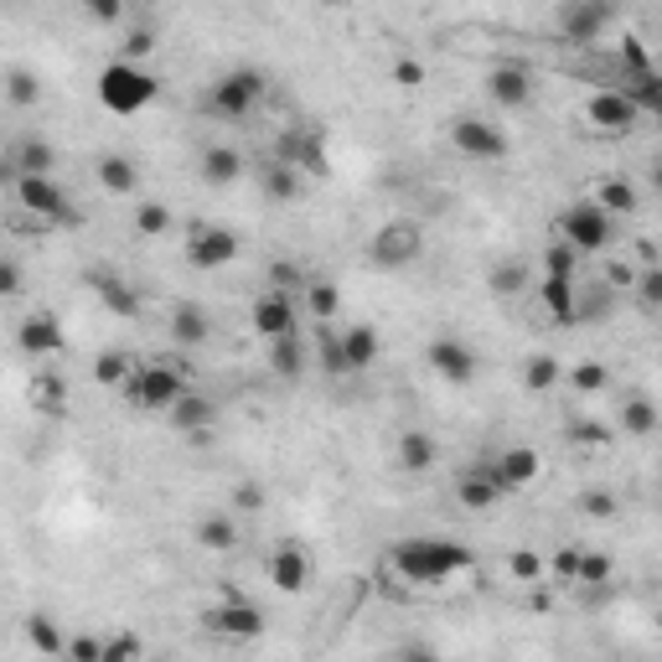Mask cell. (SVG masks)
<instances>
[{
	"label": "cell",
	"instance_id": "obj_41",
	"mask_svg": "<svg viewBox=\"0 0 662 662\" xmlns=\"http://www.w3.org/2000/svg\"><path fill=\"white\" fill-rule=\"evenodd\" d=\"M616 574L611 554H595V549H580V564H574V585H605Z\"/></svg>",
	"mask_w": 662,
	"mask_h": 662
},
{
	"label": "cell",
	"instance_id": "obj_20",
	"mask_svg": "<svg viewBox=\"0 0 662 662\" xmlns=\"http://www.w3.org/2000/svg\"><path fill=\"white\" fill-rule=\"evenodd\" d=\"M212 420H218V404H212V399H202V393H181L177 404L165 409V424H171V430H181V435H208Z\"/></svg>",
	"mask_w": 662,
	"mask_h": 662
},
{
	"label": "cell",
	"instance_id": "obj_9",
	"mask_svg": "<svg viewBox=\"0 0 662 662\" xmlns=\"http://www.w3.org/2000/svg\"><path fill=\"white\" fill-rule=\"evenodd\" d=\"M239 259V233L223 223H197L187 233V264L192 270H223Z\"/></svg>",
	"mask_w": 662,
	"mask_h": 662
},
{
	"label": "cell",
	"instance_id": "obj_12",
	"mask_svg": "<svg viewBox=\"0 0 662 662\" xmlns=\"http://www.w3.org/2000/svg\"><path fill=\"white\" fill-rule=\"evenodd\" d=\"M16 202L31 218H42V223H62L68 218V192L52 177H16Z\"/></svg>",
	"mask_w": 662,
	"mask_h": 662
},
{
	"label": "cell",
	"instance_id": "obj_53",
	"mask_svg": "<svg viewBox=\"0 0 662 662\" xmlns=\"http://www.w3.org/2000/svg\"><path fill=\"white\" fill-rule=\"evenodd\" d=\"M270 280H274V290H280V295H290V290H295V285L305 290V274L295 270V264H285V259H280V264H274V270H270Z\"/></svg>",
	"mask_w": 662,
	"mask_h": 662
},
{
	"label": "cell",
	"instance_id": "obj_29",
	"mask_svg": "<svg viewBox=\"0 0 662 662\" xmlns=\"http://www.w3.org/2000/svg\"><path fill=\"white\" fill-rule=\"evenodd\" d=\"M574 295H580V280H549V274H539V301L554 321H574Z\"/></svg>",
	"mask_w": 662,
	"mask_h": 662
},
{
	"label": "cell",
	"instance_id": "obj_6",
	"mask_svg": "<svg viewBox=\"0 0 662 662\" xmlns=\"http://www.w3.org/2000/svg\"><path fill=\"white\" fill-rule=\"evenodd\" d=\"M420 254H424V228L409 223V218H393L368 239V259L378 270H409Z\"/></svg>",
	"mask_w": 662,
	"mask_h": 662
},
{
	"label": "cell",
	"instance_id": "obj_57",
	"mask_svg": "<svg viewBox=\"0 0 662 662\" xmlns=\"http://www.w3.org/2000/svg\"><path fill=\"white\" fill-rule=\"evenodd\" d=\"M399 662H440V658L430 648H404V652H399Z\"/></svg>",
	"mask_w": 662,
	"mask_h": 662
},
{
	"label": "cell",
	"instance_id": "obj_25",
	"mask_svg": "<svg viewBox=\"0 0 662 662\" xmlns=\"http://www.w3.org/2000/svg\"><path fill=\"white\" fill-rule=\"evenodd\" d=\"M378 352H383V342H378L373 327H347L342 331V358H347V373H368L378 362Z\"/></svg>",
	"mask_w": 662,
	"mask_h": 662
},
{
	"label": "cell",
	"instance_id": "obj_21",
	"mask_svg": "<svg viewBox=\"0 0 662 662\" xmlns=\"http://www.w3.org/2000/svg\"><path fill=\"white\" fill-rule=\"evenodd\" d=\"M171 342H177V347H208V342H212V317H208V305L181 301L177 311H171Z\"/></svg>",
	"mask_w": 662,
	"mask_h": 662
},
{
	"label": "cell",
	"instance_id": "obj_10",
	"mask_svg": "<svg viewBox=\"0 0 662 662\" xmlns=\"http://www.w3.org/2000/svg\"><path fill=\"white\" fill-rule=\"evenodd\" d=\"M611 21H616V11L605 0H564L559 6V37L564 42H601Z\"/></svg>",
	"mask_w": 662,
	"mask_h": 662
},
{
	"label": "cell",
	"instance_id": "obj_31",
	"mask_svg": "<svg viewBox=\"0 0 662 662\" xmlns=\"http://www.w3.org/2000/svg\"><path fill=\"white\" fill-rule=\"evenodd\" d=\"M487 285H492V295L512 301V295H523V290H533V270H528L523 259H502V264H492V274H487Z\"/></svg>",
	"mask_w": 662,
	"mask_h": 662
},
{
	"label": "cell",
	"instance_id": "obj_34",
	"mask_svg": "<svg viewBox=\"0 0 662 662\" xmlns=\"http://www.w3.org/2000/svg\"><path fill=\"white\" fill-rule=\"evenodd\" d=\"M136 373V358L124 352V347H109L93 358V383H104V389H124V378Z\"/></svg>",
	"mask_w": 662,
	"mask_h": 662
},
{
	"label": "cell",
	"instance_id": "obj_39",
	"mask_svg": "<svg viewBox=\"0 0 662 662\" xmlns=\"http://www.w3.org/2000/svg\"><path fill=\"white\" fill-rule=\"evenodd\" d=\"M6 99H11L16 109L42 104V83H37V73H27V68H11V73H6Z\"/></svg>",
	"mask_w": 662,
	"mask_h": 662
},
{
	"label": "cell",
	"instance_id": "obj_46",
	"mask_svg": "<svg viewBox=\"0 0 662 662\" xmlns=\"http://www.w3.org/2000/svg\"><path fill=\"white\" fill-rule=\"evenodd\" d=\"M317 347H321V368H327L331 378H347V358H342V331H331V327H317Z\"/></svg>",
	"mask_w": 662,
	"mask_h": 662
},
{
	"label": "cell",
	"instance_id": "obj_56",
	"mask_svg": "<svg viewBox=\"0 0 662 662\" xmlns=\"http://www.w3.org/2000/svg\"><path fill=\"white\" fill-rule=\"evenodd\" d=\"M393 83H399V89H420L424 68H420V62H409V58H399V62H393Z\"/></svg>",
	"mask_w": 662,
	"mask_h": 662
},
{
	"label": "cell",
	"instance_id": "obj_11",
	"mask_svg": "<svg viewBox=\"0 0 662 662\" xmlns=\"http://www.w3.org/2000/svg\"><path fill=\"white\" fill-rule=\"evenodd\" d=\"M636 120H642V109L621 89H595L585 99V124L601 136H626V130H636Z\"/></svg>",
	"mask_w": 662,
	"mask_h": 662
},
{
	"label": "cell",
	"instance_id": "obj_4",
	"mask_svg": "<svg viewBox=\"0 0 662 662\" xmlns=\"http://www.w3.org/2000/svg\"><path fill=\"white\" fill-rule=\"evenodd\" d=\"M611 239H616V218H605L590 197L559 212V243H570L580 259H585V254H605Z\"/></svg>",
	"mask_w": 662,
	"mask_h": 662
},
{
	"label": "cell",
	"instance_id": "obj_3",
	"mask_svg": "<svg viewBox=\"0 0 662 662\" xmlns=\"http://www.w3.org/2000/svg\"><path fill=\"white\" fill-rule=\"evenodd\" d=\"M181 393H187V373L171 362H136V373L124 378V404L151 409V414H165Z\"/></svg>",
	"mask_w": 662,
	"mask_h": 662
},
{
	"label": "cell",
	"instance_id": "obj_40",
	"mask_svg": "<svg viewBox=\"0 0 662 662\" xmlns=\"http://www.w3.org/2000/svg\"><path fill=\"white\" fill-rule=\"evenodd\" d=\"M559 378H564V368H559L549 352H539V358H528L523 362V389H533V393H543V389H554Z\"/></svg>",
	"mask_w": 662,
	"mask_h": 662
},
{
	"label": "cell",
	"instance_id": "obj_54",
	"mask_svg": "<svg viewBox=\"0 0 662 662\" xmlns=\"http://www.w3.org/2000/svg\"><path fill=\"white\" fill-rule=\"evenodd\" d=\"M83 11H89L99 27H114V21H124V6H120V0H89Z\"/></svg>",
	"mask_w": 662,
	"mask_h": 662
},
{
	"label": "cell",
	"instance_id": "obj_7",
	"mask_svg": "<svg viewBox=\"0 0 662 662\" xmlns=\"http://www.w3.org/2000/svg\"><path fill=\"white\" fill-rule=\"evenodd\" d=\"M202 632L223 636V642H254V636H264V611L254 601H243V595H228L223 605L202 611Z\"/></svg>",
	"mask_w": 662,
	"mask_h": 662
},
{
	"label": "cell",
	"instance_id": "obj_8",
	"mask_svg": "<svg viewBox=\"0 0 662 662\" xmlns=\"http://www.w3.org/2000/svg\"><path fill=\"white\" fill-rule=\"evenodd\" d=\"M451 146L461 156H471V161H502V156L512 151L508 130L492 124V120H482V114H461V120H451Z\"/></svg>",
	"mask_w": 662,
	"mask_h": 662
},
{
	"label": "cell",
	"instance_id": "obj_2",
	"mask_svg": "<svg viewBox=\"0 0 662 662\" xmlns=\"http://www.w3.org/2000/svg\"><path fill=\"white\" fill-rule=\"evenodd\" d=\"M156 93H161V78L146 73V68H136V62L114 58L104 73H99V104H104L109 114H120V120H130V114H140V109H151Z\"/></svg>",
	"mask_w": 662,
	"mask_h": 662
},
{
	"label": "cell",
	"instance_id": "obj_55",
	"mask_svg": "<svg viewBox=\"0 0 662 662\" xmlns=\"http://www.w3.org/2000/svg\"><path fill=\"white\" fill-rule=\"evenodd\" d=\"M21 285H27L21 264H16V259H0V295H21Z\"/></svg>",
	"mask_w": 662,
	"mask_h": 662
},
{
	"label": "cell",
	"instance_id": "obj_45",
	"mask_svg": "<svg viewBox=\"0 0 662 662\" xmlns=\"http://www.w3.org/2000/svg\"><path fill=\"white\" fill-rule=\"evenodd\" d=\"M136 233H146V239L171 233V208H165V202H140L136 208Z\"/></svg>",
	"mask_w": 662,
	"mask_h": 662
},
{
	"label": "cell",
	"instance_id": "obj_35",
	"mask_svg": "<svg viewBox=\"0 0 662 662\" xmlns=\"http://www.w3.org/2000/svg\"><path fill=\"white\" fill-rule=\"evenodd\" d=\"M621 430H626V435H642V440L658 430V404H652L648 393H632V399H621Z\"/></svg>",
	"mask_w": 662,
	"mask_h": 662
},
{
	"label": "cell",
	"instance_id": "obj_13",
	"mask_svg": "<svg viewBox=\"0 0 662 662\" xmlns=\"http://www.w3.org/2000/svg\"><path fill=\"white\" fill-rule=\"evenodd\" d=\"M16 347H21L27 358H58L62 347H68V331H62L58 311H31V317L16 327Z\"/></svg>",
	"mask_w": 662,
	"mask_h": 662
},
{
	"label": "cell",
	"instance_id": "obj_28",
	"mask_svg": "<svg viewBox=\"0 0 662 662\" xmlns=\"http://www.w3.org/2000/svg\"><path fill=\"white\" fill-rule=\"evenodd\" d=\"M89 285L99 290V301L114 311V317H124V321H136L140 317V295L130 285H124L120 274H89Z\"/></svg>",
	"mask_w": 662,
	"mask_h": 662
},
{
	"label": "cell",
	"instance_id": "obj_51",
	"mask_svg": "<svg viewBox=\"0 0 662 662\" xmlns=\"http://www.w3.org/2000/svg\"><path fill=\"white\" fill-rule=\"evenodd\" d=\"M632 290H636V301L642 305H662V270H642L632 280Z\"/></svg>",
	"mask_w": 662,
	"mask_h": 662
},
{
	"label": "cell",
	"instance_id": "obj_44",
	"mask_svg": "<svg viewBox=\"0 0 662 662\" xmlns=\"http://www.w3.org/2000/svg\"><path fill=\"white\" fill-rule=\"evenodd\" d=\"M574 508L585 512V518H595V523H605V518H616V512H621V496L605 492V487H590V492H580Z\"/></svg>",
	"mask_w": 662,
	"mask_h": 662
},
{
	"label": "cell",
	"instance_id": "obj_42",
	"mask_svg": "<svg viewBox=\"0 0 662 662\" xmlns=\"http://www.w3.org/2000/svg\"><path fill=\"white\" fill-rule=\"evenodd\" d=\"M140 658H146V642H140V632L104 636V652H99V662H140Z\"/></svg>",
	"mask_w": 662,
	"mask_h": 662
},
{
	"label": "cell",
	"instance_id": "obj_37",
	"mask_svg": "<svg viewBox=\"0 0 662 662\" xmlns=\"http://www.w3.org/2000/svg\"><path fill=\"white\" fill-rule=\"evenodd\" d=\"M305 305H311L317 327H331L337 311H342V295H337V285H327V280H305Z\"/></svg>",
	"mask_w": 662,
	"mask_h": 662
},
{
	"label": "cell",
	"instance_id": "obj_58",
	"mask_svg": "<svg viewBox=\"0 0 662 662\" xmlns=\"http://www.w3.org/2000/svg\"><path fill=\"white\" fill-rule=\"evenodd\" d=\"M58 662H68V658H58Z\"/></svg>",
	"mask_w": 662,
	"mask_h": 662
},
{
	"label": "cell",
	"instance_id": "obj_24",
	"mask_svg": "<svg viewBox=\"0 0 662 662\" xmlns=\"http://www.w3.org/2000/svg\"><path fill=\"white\" fill-rule=\"evenodd\" d=\"M93 177H99V187H104L109 197H136V187H140V171L130 156H99Z\"/></svg>",
	"mask_w": 662,
	"mask_h": 662
},
{
	"label": "cell",
	"instance_id": "obj_38",
	"mask_svg": "<svg viewBox=\"0 0 662 662\" xmlns=\"http://www.w3.org/2000/svg\"><path fill=\"white\" fill-rule=\"evenodd\" d=\"M539 274H549V280H580V254H574L570 243H549L543 249V270Z\"/></svg>",
	"mask_w": 662,
	"mask_h": 662
},
{
	"label": "cell",
	"instance_id": "obj_50",
	"mask_svg": "<svg viewBox=\"0 0 662 662\" xmlns=\"http://www.w3.org/2000/svg\"><path fill=\"white\" fill-rule=\"evenodd\" d=\"M31 399L42 404V414H62V383L58 378H37V383H31Z\"/></svg>",
	"mask_w": 662,
	"mask_h": 662
},
{
	"label": "cell",
	"instance_id": "obj_22",
	"mask_svg": "<svg viewBox=\"0 0 662 662\" xmlns=\"http://www.w3.org/2000/svg\"><path fill=\"white\" fill-rule=\"evenodd\" d=\"M590 202H595L605 218H632V212L642 208V192H636L626 177H605L601 187H595V197H590Z\"/></svg>",
	"mask_w": 662,
	"mask_h": 662
},
{
	"label": "cell",
	"instance_id": "obj_43",
	"mask_svg": "<svg viewBox=\"0 0 662 662\" xmlns=\"http://www.w3.org/2000/svg\"><path fill=\"white\" fill-rule=\"evenodd\" d=\"M151 52H156V27H151V21H140V27L124 31L120 62H136V68H140V58H151Z\"/></svg>",
	"mask_w": 662,
	"mask_h": 662
},
{
	"label": "cell",
	"instance_id": "obj_1",
	"mask_svg": "<svg viewBox=\"0 0 662 662\" xmlns=\"http://www.w3.org/2000/svg\"><path fill=\"white\" fill-rule=\"evenodd\" d=\"M477 564L467 543L440 539V533H420V539H399L389 549V570L409 585H445L455 574H467Z\"/></svg>",
	"mask_w": 662,
	"mask_h": 662
},
{
	"label": "cell",
	"instance_id": "obj_32",
	"mask_svg": "<svg viewBox=\"0 0 662 662\" xmlns=\"http://www.w3.org/2000/svg\"><path fill=\"white\" fill-rule=\"evenodd\" d=\"M197 543L212 549V554H228V549L239 543V518H228V512H208V518L197 523Z\"/></svg>",
	"mask_w": 662,
	"mask_h": 662
},
{
	"label": "cell",
	"instance_id": "obj_16",
	"mask_svg": "<svg viewBox=\"0 0 662 662\" xmlns=\"http://www.w3.org/2000/svg\"><path fill=\"white\" fill-rule=\"evenodd\" d=\"M430 368H435L445 383H471L477 378V352H471V342H461V337H435L430 342Z\"/></svg>",
	"mask_w": 662,
	"mask_h": 662
},
{
	"label": "cell",
	"instance_id": "obj_30",
	"mask_svg": "<svg viewBox=\"0 0 662 662\" xmlns=\"http://www.w3.org/2000/svg\"><path fill=\"white\" fill-rule=\"evenodd\" d=\"M435 461H440L435 435H424V430H404L399 435V467L404 471H430Z\"/></svg>",
	"mask_w": 662,
	"mask_h": 662
},
{
	"label": "cell",
	"instance_id": "obj_5",
	"mask_svg": "<svg viewBox=\"0 0 662 662\" xmlns=\"http://www.w3.org/2000/svg\"><path fill=\"white\" fill-rule=\"evenodd\" d=\"M259 99H264V73H259V68H228V73L212 83L208 109L218 120H249L259 109Z\"/></svg>",
	"mask_w": 662,
	"mask_h": 662
},
{
	"label": "cell",
	"instance_id": "obj_47",
	"mask_svg": "<svg viewBox=\"0 0 662 662\" xmlns=\"http://www.w3.org/2000/svg\"><path fill=\"white\" fill-rule=\"evenodd\" d=\"M564 378H570L574 393H601L605 389V368H601V362H574Z\"/></svg>",
	"mask_w": 662,
	"mask_h": 662
},
{
	"label": "cell",
	"instance_id": "obj_26",
	"mask_svg": "<svg viewBox=\"0 0 662 662\" xmlns=\"http://www.w3.org/2000/svg\"><path fill=\"white\" fill-rule=\"evenodd\" d=\"M58 171V151H52V140L42 136H27L16 146V177H52Z\"/></svg>",
	"mask_w": 662,
	"mask_h": 662
},
{
	"label": "cell",
	"instance_id": "obj_17",
	"mask_svg": "<svg viewBox=\"0 0 662 662\" xmlns=\"http://www.w3.org/2000/svg\"><path fill=\"white\" fill-rule=\"evenodd\" d=\"M270 585L285 590V595H301L311 585V554H305L301 543H280L270 554Z\"/></svg>",
	"mask_w": 662,
	"mask_h": 662
},
{
	"label": "cell",
	"instance_id": "obj_33",
	"mask_svg": "<svg viewBox=\"0 0 662 662\" xmlns=\"http://www.w3.org/2000/svg\"><path fill=\"white\" fill-rule=\"evenodd\" d=\"M270 368L280 378H305V342H301V331H290V337H280V342H270Z\"/></svg>",
	"mask_w": 662,
	"mask_h": 662
},
{
	"label": "cell",
	"instance_id": "obj_27",
	"mask_svg": "<svg viewBox=\"0 0 662 662\" xmlns=\"http://www.w3.org/2000/svg\"><path fill=\"white\" fill-rule=\"evenodd\" d=\"M259 187H264V197H270V202H295V197L305 192L301 171H295V165H285V161L259 165Z\"/></svg>",
	"mask_w": 662,
	"mask_h": 662
},
{
	"label": "cell",
	"instance_id": "obj_52",
	"mask_svg": "<svg viewBox=\"0 0 662 662\" xmlns=\"http://www.w3.org/2000/svg\"><path fill=\"white\" fill-rule=\"evenodd\" d=\"M233 508H239V512H259V508H264V487H259V482H239V487H233Z\"/></svg>",
	"mask_w": 662,
	"mask_h": 662
},
{
	"label": "cell",
	"instance_id": "obj_14",
	"mask_svg": "<svg viewBox=\"0 0 662 662\" xmlns=\"http://www.w3.org/2000/svg\"><path fill=\"white\" fill-rule=\"evenodd\" d=\"M249 321H254V331L264 337V342H280V337H290L295 327V301L290 295H280V290H264L254 305H249Z\"/></svg>",
	"mask_w": 662,
	"mask_h": 662
},
{
	"label": "cell",
	"instance_id": "obj_19",
	"mask_svg": "<svg viewBox=\"0 0 662 662\" xmlns=\"http://www.w3.org/2000/svg\"><path fill=\"white\" fill-rule=\"evenodd\" d=\"M508 496V487L496 482V471L492 467H471L461 482H455V502L467 512H487V508H496Z\"/></svg>",
	"mask_w": 662,
	"mask_h": 662
},
{
	"label": "cell",
	"instance_id": "obj_23",
	"mask_svg": "<svg viewBox=\"0 0 662 662\" xmlns=\"http://www.w3.org/2000/svg\"><path fill=\"white\" fill-rule=\"evenodd\" d=\"M243 165H249V161H243V151H233V146H208L197 171H202L208 187H233V181L243 177Z\"/></svg>",
	"mask_w": 662,
	"mask_h": 662
},
{
	"label": "cell",
	"instance_id": "obj_18",
	"mask_svg": "<svg viewBox=\"0 0 662 662\" xmlns=\"http://www.w3.org/2000/svg\"><path fill=\"white\" fill-rule=\"evenodd\" d=\"M492 471H496V482L508 487V492H523V487L539 482L543 461H539V451H533V445H508V451L492 461Z\"/></svg>",
	"mask_w": 662,
	"mask_h": 662
},
{
	"label": "cell",
	"instance_id": "obj_48",
	"mask_svg": "<svg viewBox=\"0 0 662 662\" xmlns=\"http://www.w3.org/2000/svg\"><path fill=\"white\" fill-rule=\"evenodd\" d=\"M512 580H523V585H539L543 580V554H533V549H518V554L508 559Z\"/></svg>",
	"mask_w": 662,
	"mask_h": 662
},
{
	"label": "cell",
	"instance_id": "obj_15",
	"mask_svg": "<svg viewBox=\"0 0 662 662\" xmlns=\"http://www.w3.org/2000/svg\"><path fill=\"white\" fill-rule=\"evenodd\" d=\"M487 99L496 109H523L533 99V73H528L523 62H496L492 73H487Z\"/></svg>",
	"mask_w": 662,
	"mask_h": 662
},
{
	"label": "cell",
	"instance_id": "obj_49",
	"mask_svg": "<svg viewBox=\"0 0 662 662\" xmlns=\"http://www.w3.org/2000/svg\"><path fill=\"white\" fill-rule=\"evenodd\" d=\"M99 652H104V636L78 632V636H68V648H62V658H68V662H99Z\"/></svg>",
	"mask_w": 662,
	"mask_h": 662
},
{
	"label": "cell",
	"instance_id": "obj_36",
	"mask_svg": "<svg viewBox=\"0 0 662 662\" xmlns=\"http://www.w3.org/2000/svg\"><path fill=\"white\" fill-rule=\"evenodd\" d=\"M27 642L42 652V658H62V648H68L62 626L52 616H42V611H37V616H27Z\"/></svg>",
	"mask_w": 662,
	"mask_h": 662
}]
</instances>
